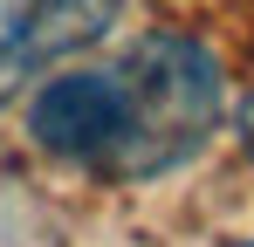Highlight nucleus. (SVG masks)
<instances>
[{"label":"nucleus","mask_w":254,"mask_h":247,"mask_svg":"<svg viewBox=\"0 0 254 247\" xmlns=\"http://www.w3.org/2000/svg\"><path fill=\"white\" fill-rule=\"evenodd\" d=\"M124 89V137L110 179H158L186 165L220 124V62L192 35H144L117 62Z\"/></svg>","instance_id":"f257e3e1"},{"label":"nucleus","mask_w":254,"mask_h":247,"mask_svg":"<svg viewBox=\"0 0 254 247\" xmlns=\"http://www.w3.org/2000/svg\"><path fill=\"white\" fill-rule=\"evenodd\" d=\"M28 137L42 144L48 158L110 179L117 137H124V89H117V69H69V76H48L42 89L28 96Z\"/></svg>","instance_id":"f03ea898"},{"label":"nucleus","mask_w":254,"mask_h":247,"mask_svg":"<svg viewBox=\"0 0 254 247\" xmlns=\"http://www.w3.org/2000/svg\"><path fill=\"white\" fill-rule=\"evenodd\" d=\"M124 0H0V110L117 28Z\"/></svg>","instance_id":"7ed1b4c3"},{"label":"nucleus","mask_w":254,"mask_h":247,"mask_svg":"<svg viewBox=\"0 0 254 247\" xmlns=\"http://www.w3.org/2000/svg\"><path fill=\"white\" fill-rule=\"evenodd\" d=\"M241 137H248V151H254V103L241 110Z\"/></svg>","instance_id":"20e7f679"}]
</instances>
